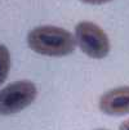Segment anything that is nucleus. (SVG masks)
Returning a JSON list of instances; mask_svg holds the SVG:
<instances>
[{
  "label": "nucleus",
  "mask_w": 129,
  "mask_h": 130,
  "mask_svg": "<svg viewBox=\"0 0 129 130\" xmlns=\"http://www.w3.org/2000/svg\"><path fill=\"white\" fill-rule=\"evenodd\" d=\"M28 48L40 55L61 58L72 54L76 48L75 36L57 26H38L27 34Z\"/></svg>",
  "instance_id": "nucleus-1"
},
{
  "label": "nucleus",
  "mask_w": 129,
  "mask_h": 130,
  "mask_svg": "<svg viewBox=\"0 0 129 130\" xmlns=\"http://www.w3.org/2000/svg\"><path fill=\"white\" fill-rule=\"evenodd\" d=\"M36 97L38 88L30 80H17L0 90V116L17 115L30 107Z\"/></svg>",
  "instance_id": "nucleus-2"
},
{
  "label": "nucleus",
  "mask_w": 129,
  "mask_h": 130,
  "mask_svg": "<svg viewBox=\"0 0 129 130\" xmlns=\"http://www.w3.org/2000/svg\"><path fill=\"white\" fill-rule=\"evenodd\" d=\"M75 41L80 50L93 59L106 58L111 49L107 34L89 21H81L75 26Z\"/></svg>",
  "instance_id": "nucleus-3"
},
{
  "label": "nucleus",
  "mask_w": 129,
  "mask_h": 130,
  "mask_svg": "<svg viewBox=\"0 0 129 130\" xmlns=\"http://www.w3.org/2000/svg\"><path fill=\"white\" fill-rule=\"evenodd\" d=\"M98 108L107 116H125L129 113V86L110 89L101 95Z\"/></svg>",
  "instance_id": "nucleus-4"
},
{
  "label": "nucleus",
  "mask_w": 129,
  "mask_h": 130,
  "mask_svg": "<svg viewBox=\"0 0 129 130\" xmlns=\"http://www.w3.org/2000/svg\"><path fill=\"white\" fill-rule=\"evenodd\" d=\"M10 66H12L10 52L5 45L0 44V85L7 80L10 71Z\"/></svg>",
  "instance_id": "nucleus-5"
},
{
  "label": "nucleus",
  "mask_w": 129,
  "mask_h": 130,
  "mask_svg": "<svg viewBox=\"0 0 129 130\" xmlns=\"http://www.w3.org/2000/svg\"><path fill=\"white\" fill-rule=\"evenodd\" d=\"M80 2H83L85 4H90V5H101V4L110 3L111 0H80Z\"/></svg>",
  "instance_id": "nucleus-6"
},
{
  "label": "nucleus",
  "mask_w": 129,
  "mask_h": 130,
  "mask_svg": "<svg viewBox=\"0 0 129 130\" xmlns=\"http://www.w3.org/2000/svg\"><path fill=\"white\" fill-rule=\"evenodd\" d=\"M119 130H129V119H126L125 121H123L119 126Z\"/></svg>",
  "instance_id": "nucleus-7"
},
{
  "label": "nucleus",
  "mask_w": 129,
  "mask_h": 130,
  "mask_svg": "<svg viewBox=\"0 0 129 130\" xmlns=\"http://www.w3.org/2000/svg\"><path fill=\"white\" fill-rule=\"evenodd\" d=\"M94 130H108V129H94Z\"/></svg>",
  "instance_id": "nucleus-8"
}]
</instances>
